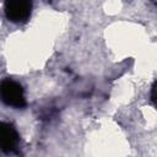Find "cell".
Listing matches in <instances>:
<instances>
[{"label": "cell", "instance_id": "cell-1", "mask_svg": "<svg viewBox=\"0 0 157 157\" xmlns=\"http://www.w3.org/2000/svg\"><path fill=\"white\" fill-rule=\"evenodd\" d=\"M1 94L4 101L9 105L13 107H21L23 104V94L21 86H18L13 81H4L1 85Z\"/></svg>", "mask_w": 157, "mask_h": 157}, {"label": "cell", "instance_id": "cell-2", "mask_svg": "<svg viewBox=\"0 0 157 157\" xmlns=\"http://www.w3.org/2000/svg\"><path fill=\"white\" fill-rule=\"evenodd\" d=\"M31 7L29 0H7L6 1V12L10 18L13 21H20L27 17Z\"/></svg>", "mask_w": 157, "mask_h": 157}, {"label": "cell", "instance_id": "cell-3", "mask_svg": "<svg viewBox=\"0 0 157 157\" xmlns=\"http://www.w3.org/2000/svg\"><path fill=\"white\" fill-rule=\"evenodd\" d=\"M16 142H17V135H16L15 130L10 125H2V129H1V145H2V148L6 150V151H10L11 148H13Z\"/></svg>", "mask_w": 157, "mask_h": 157}]
</instances>
